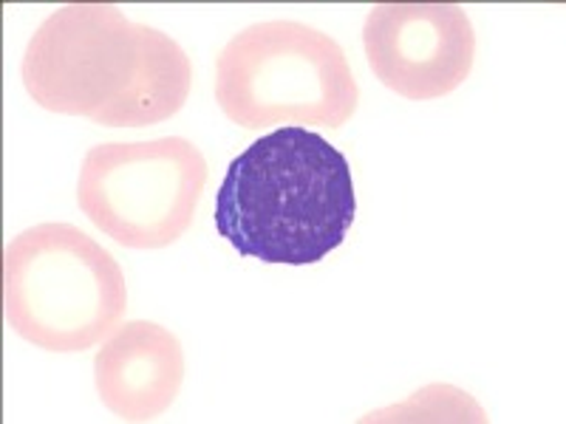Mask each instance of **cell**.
Instances as JSON below:
<instances>
[{"mask_svg": "<svg viewBox=\"0 0 566 424\" xmlns=\"http://www.w3.org/2000/svg\"><path fill=\"white\" fill-rule=\"evenodd\" d=\"M103 405L123 422H154L170 411L185 382L179 337L150 320L119 326L94 357Z\"/></svg>", "mask_w": 566, "mask_h": 424, "instance_id": "7", "label": "cell"}, {"mask_svg": "<svg viewBox=\"0 0 566 424\" xmlns=\"http://www.w3.org/2000/svg\"><path fill=\"white\" fill-rule=\"evenodd\" d=\"M3 306L14 335L52 353H77L123 326L128 286L108 250L74 224L20 232L3 257Z\"/></svg>", "mask_w": 566, "mask_h": 424, "instance_id": "4", "label": "cell"}, {"mask_svg": "<svg viewBox=\"0 0 566 424\" xmlns=\"http://www.w3.org/2000/svg\"><path fill=\"white\" fill-rule=\"evenodd\" d=\"M205 184V153L190 139L105 141L85 153L77 204L116 244L165 250L190 230Z\"/></svg>", "mask_w": 566, "mask_h": 424, "instance_id": "5", "label": "cell"}, {"mask_svg": "<svg viewBox=\"0 0 566 424\" xmlns=\"http://www.w3.org/2000/svg\"><path fill=\"white\" fill-rule=\"evenodd\" d=\"M216 103L244 130H340L360 105V85L335 38L297 20H264L221 49Z\"/></svg>", "mask_w": 566, "mask_h": 424, "instance_id": "3", "label": "cell"}, {"mask_svg": "<svg viewBox=\"0 0 566 424\" xmlns=\"http://www.w3.org/2000/svg\"><path fill=\"white\" fill-rule=\"evenodd\" d=\"M357 215L352 165L306 128L261 136L227 168L216 230L261 264H321L346 241Z\"/></svg>", "mask_w": 566, "mask_h": 424, "instance_id": "2", "label": "cell"}, {"mask_svg": "<svg viewBox=\"0 0 566 424\" xmlns=\"http://www.w3.org/2000/svg\"><path fill=\"white\" fill-rule=\"evenodd\" d=\"M363 45L374 77L413 103L453 94L476 60V32L457 3H380L368 12Z\"/></svg>", "mask_w": 566, "mask_h": 424, "instance_id": "6", "label": "cell"}, {"mask_svg": "<svg viewBox=\"0 0 566 424\" xmlns=\"http://www.w3.org/2000/svg\"><path fill=\"white\" fill-rule=\"evenodd\" d=\"M20 80L34 105L103 128H145L185 108L190 57L114 3H69L32 34Z\"/></svg>", "mask_w": 566, "mask_h": 424, "instance_id": "1", "label": "cell"}]
</instances>
